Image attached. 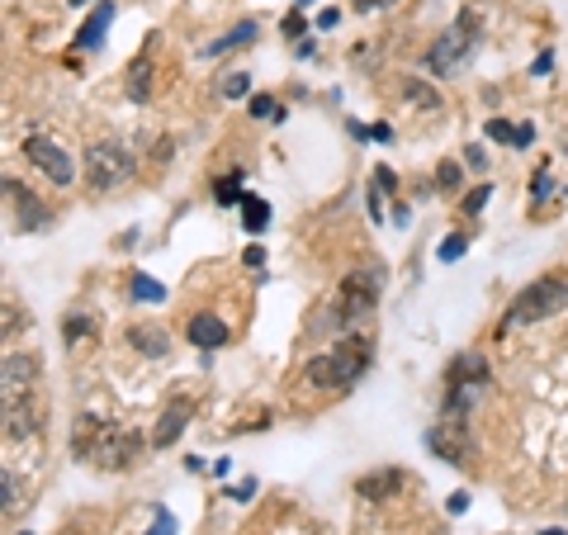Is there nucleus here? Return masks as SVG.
Here are the masks:
<instances>
[{
	"mask_svg": "<svg viewBox=\"0 0 568 535\" xmlns=\"http://www.w3.org/2000/svg\"><path fill=\"white\" fill-rule=\"evenodd\" d=\"M190 412H195V403L190 398H171L166 408H161L157 417V427H152V446L157 450H171L185 436V422H190Z\"/></svg>",
	"mask_w": 568,
	"mask_h": 535,
	"instance_id": "obj_12",
	"label": "nucleus"
},
{
	"mask_svg": "<svg viewBox=\"0 0 568 535\" xmlns=\"http://www.w3.org/2000/svg\"><path fill=\"white\" fill-rule=\"evenodd\" d=\"M5 204H10V223H15V232L53 228V209H48V204H43V199H38L24 180L5 176Z\"/></svg>",
	"mask_w": 568,
	"mask_h": 535,
	"instance_id": "obj_10",
	"label": "nucleus"
},
{
	"mask_svg": "<svg viewBox=\"0 0 568 535\" xmlns=\"http://www.w3.org/2000/svg\"><path fill=\"white\" fill-rule=\"evenodd\" d=\"M488 379H493L488 360H483L479 351H460V356L445 365V403H441V412L445 417H469V412H474V398L488 389Z\"/></svg>",
	"mask_w": 568,
	"mask_h": 535,
	"instance_id": "obj_6",
	"label": "nucleus"
},
{
	"mask_svg": "<svg viewBox=\"0 0 568 535\" xmlns=\"http://www.w3.org/2000/svg\"><path fill=\"white\" fill-rule=\"evenodd\" d=\"M147 535H176V517H171V507H152V531Z\"/></svg>",
	"mask_w": 568,
	"mask_h": 535,
	"instance_id": "obj_30",
	"label": "nucleus"
},
{
	"mask_svg": "<svg viewBox=\"0 0 568 535\" xmlns=\"http://www.w3.org/2000/svg\"><path fill=\"white\" fill-rule=\"evenodd\" d=\"M308 5H313V0H294V10H308Z\"/></svg>",
	"mask_w": 568,
	"mask_h": 535,
	"instance_id": "obj_45",
	"label": "nucleus"
},
{
	"mask_svg": "<svg viewBox=\"0 0 568 535\" xmlns=\"http://www.w3.org/2000/svg\"><path fill=\"white\" fill-rule=\"evenodd\" d=\"M152 48H157V34L147 38V48H142V53L133 57V67H128L124 90L133 105H147V100H152Z\"/></svg>",
	"mask_w": 568,
	"mask_h": 535,
	"instance_id": "obj_16",
	"label": "nucleus"
},
{
	"mask_svg": "<svg viewBox=\"0 0 568 535\" xmlns=\"http://www.w3.org/2000/svg\"><path fill=\"white\" fill-rule=\"evenodd\" d=\"M100 332V322L86 318V313H71L67 318V341H81V337H95Z\"/></svg>",
	"mask_w": 568,
	"mask_h": 535,
	"instance_id": "obj_29",
	"label": "nucleus"
},
{
	"mask_svg": "<svg viewBox=\"0 0 568 535\" xmlns=\"http://www.w3.org/2000/svg\"><path fill=\"white\" fill-rule=\"evenodd\" d=\"M531 143H535V128L521 124V128H516V147H531Z\"/></svg>",
	"mask_w": 568,
	"mask_h": 535,
	"instance_id": "obj_40",
	"label": "nucleus"
},
{
	"mask_svg": "<svg viewBox=\"0 0 568 535\" xmlns=\"http://www.w3.org/2000/svg\"><path fill=\"white\" fill-rule=\"evenodd\" d=\"M213 199H218V204H242V199H247V190H242V176H237V171H232V176H223L218 185H213Z\"/></svg>",
	"mask_w": 568,
	"mask_h": 535,
	"instance_id": "obj_23",
	"label": "nucleus"
},
{
	"mask_svg": "<svg viewBox=\"0 0 568 535\" xmlns=\"http://www.w3.org/2000/svg\"><path fill=\"white\" fill-rule=\"evenodd\" d=\"M251 95V76L247 72H228L223 76V100H247Z\"/></svg>",
	"mask_w": 568,
	"mask_h": 535,
	"instance_id": "obj_26",
	"label": "nucleus"
},
{
	"mask_svg": "<svg viewBox=\"0 0 568 535\" xmlns=\"http://www.w3.org/2000/svg\"><path fill=\"white\" fill-rule=\"evenodd\" d=\"M488 138H493V143H516V128L507 124V119H488Z\"/></svg>",
	"mask_w": 568,
	"mask_h": 535,
	"instance_id": "obj_33",
	"label": "nucleus"
},
{
	"mask_svg": "<svg viewBox=\"0 0 568 535\" xmlns=\"http://www.w3.org/2000/svg\"><path fill=\"white\" fill-rule=\"evenodd\" d=\"M540 535H568V531H540Z\"/></svg>",
	"mask_w": 568,
	"mask_h": 535,
	"instance_id": "obj_46",
	"label": "nucleus"
},
{
	"mask_svg": "<svg viewBox=\"0 0 568 535\" xmlns=\"http://www.w3.org/2000/svg\"><path fill=\"white\" fill-rule=\"evenodd\" d=\"M43 417H48V398L38 389L5 398V441H29V436H38V431H43Z\"/></svg>",
	"mask_w": 568,
	"mask_h": 535,
	"instance_id": "obj_11",
	"label": "nucleus"
},
{
	"mask_svg": "<svg viewBox=\"0 0 568 535\" xmlns=\"http://www.w3.org/2000/svg\"><path fill=\"white\" fill-rule=\"evenodd\" d=\"M124 341L133 346V351H138V356H147V360L171 356V337H166L161 327H128Z\"/></svg>",
	"mask_w": 568,
	"mask_h": 535,
	"instance_id": "obj_18",
	"label": "nucleus"
},
{
	"mask_svg": "<svg viewBox=\"0 0 568 535\" xmlns=\"http://www.w3.org/2000/svg\"><path fill=\"white\" fill-rule=\"evenodd\" d=\"M71 5H90V0H71Z\"/></svg>",
	"mask_w": 568,
	"mask_h": 535,
	"instance_id": "obj_48",
	"label": "nucleus"
},
{
	"mask_svg": "<svg viewBox=\"0 0 568 535\" xmlns=\"http://www.w3.org/2000/svg\"><path fill=\"white\" fill-rule=\"evenodd\" d=\"M426 450L431 455H441L445 464H455V469H464L469 464V455H474V431H469V417H436V427L426 431Z\"/></svg>",
	"mask_w": 568,
	"mask_h": 535,
	"instance_id": "obj_8",
	"label": "nucleus"
},
{
	"mask_svg": "<svg viewBox=\"0 0 568 535\" xmlns=\"http://www.w3.org/2000/svg\"><path fill=\"white\" fill-rule=\"evenodd\" d=\"M464 166H469V171H488V152H483L479 143H469L464 147Z\"/></svg>",
	"mask_w": 568,
	"mask_h": 535,
	"instance_id": "obj_34",
	"label": "nucleus"
},
{
	"mask_svg": "<svg viewBox=\"0 0 568 535\" xmlns=\"http://www.w3.org/2000/svg\"><path fill=\"white\" fill-rule=\"evenodd\" d=\"M280 29H284V34H289V38H303V34H308V24H303V10H294V15L284 19Z\"/></svg>",
	"mask_w": 568,
	"mask_h": 535,
	"instance_id": "obj_36",
	"label": "nucleus"
},
{
	"mask_svg": "<svg viewBox=\"0 0 568 535\" xmlns=\"http://www.w3.org/2000/svg\"><path fill=\"white\" fill-rule=\"evenodd\" d=\"M564 157H568V133H564Z\"/></svg>",
	"mask_w": 568,
	"mask_h": 535,
	"instance_id": "obj_47",
	"label": "nucleus"
},
{
	"mask_svg": "<svg viewBox=\"0 0 568 535\" xmlns=\"http://www.w3.org/2000/svg\"><path fill=\"white\" fill-rule=\"evenodd\" d=\"M568 308V275H540L531 285H521L512 294V304H507V318H502V332H512V327H531V322H545L554 313H564Z\"/></svg>",
	"mask_w": 568,
	"mask_h": 535,
	"instance_id": "obj_4",
	"label": "nucleus"
},
{
	"mask_svg": "<svg viewBox=\"0 0 568 535\" xmlns=\"http://www.w3.org/2000/svg\"><path fill=\"white\" fill-rule=\"evenodd\" d=\"M436 185H441V195L460 190V185H464V166H460V161H441V166H436Z\"/></svg>",
	"mask_w": 568,
	"mask_h": 535,
	"instance_id": "obj_24",
	"label": "nucleus"
},
{
	"mask_svg": "<svg viewBox=\"0 0 568 535\" xmlns=\"http://www.w3.org/2000/svg\"><path fill=\"white\" fill-rule=\"evenodd\" d=\"M464 251H469V237H464V232H455V237H445V242H441V251H436V256H441V266H455Z\"/></svg>",
	"mask_w": 568,
	"mask_h": 535,
	"instance_id": "obj_28",
	"label": "nucleus"
},
{
	"mask_svg": "<svg viewBox=\"0 0 568 535\" xmlns=\"http://www.w3.org/2000/svg\"><path fill=\"white\" fill-rule=\"evenodd\" d=\"M550 195H554V176H550V166H540L531 176V209H540Z\"/></svg>",
	"mask_w": 568,
	"mask_h": 535,
	"instance_id": "obj_25",
	"label": "nucleus"
},
{
	"mask_svg": "<svg viewBox=\"0 0 568 535\" xmlns=\"http://www.w3.org/2000/svg\"><path fill=\"white\" fill-rule=\"evenodd\" d=\"M403 488H408V474L393 469V464H384V469H370V474L355 479V498L384 502V498H393V493H403Z\"/></svg>",
	"mask_w": 568,
	"mask_h": 535,
	"instance_id": "obj_13",
	"label": "nucleus"
},
{
	"mask_svg": "<svg viewBox=\"0 0 568 535\" xmlns=\"http://www.w3.org/2000/svg\"><path fill=\"white\" fill-rule=\"evenodd\" d=\"M15 498H19V483H15V469H5V517L15 512Z\"/></svg>",
	"mask_w": 568,
	"mask_h": 535,
	"instance_id": "obj_35",
	"label": "nucleus"
},
{
	"mask_svg": "<svg viewBox=\"0 0 568 535\" xmlns=\"http://www.w3.org/2000/svg\"><path fill=\"white\" fill-rule=\"evenodd\" d=\"M370 138H374V143H393V128L379 124V128H370Z\"/></svg>",
	"mask_w": 568,
	"mask_h": 535,
	"instance_id": "obj_41",
	"label": "nucleus"
},
{
	"mask_svg": "<svg viewBox=\"0 0 568 535\" xmlns=\"http://www.w3.org/2000/svg\"><path fill=\"white\" fill-rule=\"evenodd\" d=\"M147 446V436L138 427H124V422H109L100 412H81L76 422H71V455L81 464H95V469H109V474H119L128 464L142 455Z\"/></svg>",
	"mask_w": 568,
	"mask_h": 535,
	"instance_id": "obj_1",
	"label": "nucleus"
},
{
	"mask_svg": "<svg viewBox=\"0 0 568 535\" xmlns=\"http://www.w3.org/2000/svg\"><path fill=\"white\" fill-rule=\"evenodd\" d=\"M81 161H86L90 190H100V195H109V190H119V185H128V180L138 176V152L128 143H114V138L90 143L81 152Z\"/></svg>",
	"mask_w": 568,
	"mask_h": 535,
	"instance_id": "obj_7",
	"label": "nucleus"
},
{
	"mask_svg": "<svg viewBox=\"0 0 568 535\" xmlns=\"http://www.w3.org/2000/svg\"><path fill=\"white\" fill-rule=\"evenodd\" d=\"M242 223H247L251 237H261V232L270 228V204L261 195H247L242 199Z\"/></svg>",
	"mask_w": 568,
	"mask_h": 535,
	"instance_id": "obj_22",
	"label": "nucleus"
},
{
	"mask_svg": "<svg viewBox=\"0 0 568 535\" xmlns=\"http://www.w3.org/2000/svg\"><path fill=\"white\" fill-rule=\"evenodd\" d=\"M228 498H232V502H251V498H256V479L232 483V488H228Z\"/></svg>",
	"mask_w": 568,
	"mask_h": 535,
	"instance_id": "obj_37",
	"label": "nucleus"
},
{
	"mask_svg": "<svg viewBox=\"0 0 568 535\" xmlns=\"http://www.w3.org/2000/svg\"><path fill=\"white\" fill-rule=\"evenodd\" d=\"M403 100H408V105H417V109H426V114H441V109H445L441 90L426 86L422 76H408V81H403Z\"/></svg>",
	"mask_w": 568,
	"mask_h": 535,
	"instance_id": "obj_20",
	"label": "nucleus"
},
{
	"mask_svg": "<svg viewBox=\"0 0 568 535\" xmlns=\"http://www.w3.org/2000/svg\"><path fill=\"white\" fill-rule=\"evenodd\" d=\"M128 294H133V304H161V299H166V285H161V280H152V275H142V270H133Z\"/></svg>",
	"mask_w": 568,
	"mask_h": 535,
	"instance_id": "obj_21",
	"label": "nucleus"
},
{
	"mask_svg": "<svg viewBox=\"0 0 568 535\" xmlns=\"http://www.w3.org/2000/svg\"><path fill=\"white\" fill-rule=\"evenodd\" d=\"M355 10H360V15H365V10H379V5H389V0H351Z\"/></svg>",
	"mask_w": 568,
	"mask_h": 535,
	"instance_id": "obj_44",
	"label": "nucleus"
},
{
	"mask_svg": "<svg viewBox=\"0 0 568 535\" xmlns=\"http://www.w3.org/2000/svg\"><path fill=\"white\" fill-rule=\"evenodd\" d=\"M109 24H114V0H100V5H95V15H90L86 24H81V34H76V48H81V53H95V48H105Z\"/></svg>",
	"mask_w": 568,
	"mask_h": 535,
	"instance_id": "obj_17",
	"label": "nucleus"
},
{
	"mask_svg": "<svg viewBox=\"0 0 568 535\" xmlns=\"http://www.w3.org/2000/svg\"><path fill=\"white\" fill-rule=\"evenodd\" d=\"M374 185H379V195L398 199V176H393V166H374Z\"/></svg>",
	"mask_w": 568,
	"mask_h": 535,
	"instance_id": "obj_32",
	"label": "nucleus"
},
{
	"mask_svg": "<svg viewBox=\"0 0 568 535\" xmlns=\"http://www.w3.org/2000/svg\"><path fill=\"white\" fill-rule=\"evenodd\" d=\"M384 280H389L384 261H360V266H355L351 275L341 280L332 308L322 313V327H327V332H355V327H360V322H365L374 308H379Z\"/></svg>",
	"mask_w": 568,
	"mask_h": 535,
	"instance_id": "obj_3",
	"label": "nucleus"
},
{
	"mask_svg": "<svg viewBox=\"0 0 568 535\" xmlns=\"http://www.w3.org/2000/svg\"><path fill=\"white\" fill-rule=\"evenodd\" d=\"M445 507H450V517H460V512H464V507H469V493H455V498H450V502H445Z\"/></svg>",
	"mask_w": 568,
	"mask_h": 535,
	"instance_id": "obj_39",
	"label": "nucleus"
},
{
	"mask_svg": "<svg viewBox=\"0 0 568 535\" xmlns=\"http://www.w3.org/2000/svg\"><path fill=\"white\" fill-rule=\"evenodd\" d=\"M247 109H251V119H284V109L275 105V95H251Z\"/></svg>",
	"mask_w": 568,
	"mask_h": 535,
	"instance_id": "obj_27",
	"label": "nucleus"
},
{
	"mask_svg": "<svg viewBox=\"0 0 568 535\" xmlns=\"http://www.w3.org/2000/svg\"><path fill=\"white\" fill-rule=\"evenodd\" d=\"M564 512H568V498H564Z\"/></svg>",
	"mask_w": 568,
	"mask_h": 535,
	"instance_id": "obj_49",
	"label": "nucleus"
},
{
	"mask_svg": "<svg viewBox=\"0 0 568 535\" xmlns=\"http://www.w3.org/2000/svg\"><path fill=\"white\" fill-rule=\"evenodd\" d=\"M479 29H483V19L474 15V10H460L455 24H450V29H445L431 48H426V57H422L426 72H431V76H455V72H460L464 62L474 57V48H479Z\"/></svg>",
	"mask_w": 568,
	"mask_h": 535,
	"instance_id": "obj_5",
	"label": "nucleus"
},
{
	"mask_svg": "<svg viewBox=\"0 0 568 535\" xmlns=\"http://www.w3.org/2000/svg\"><path fill=\"white\" fill-rule=\"evenodd\" d=\"M256 34H261V24H256V19H242V24H232L223 38L204 43V57H223V53H232V48H247V43H256Z\"/></svg>",
	"mask_w": 568,
	"mask_h": 535,
	"instance_id": "obj_19",
	"label": "nucleus"
},
{
	"mask_svg": "<svg viewBox=\"0 0 568 535\" xmlns=\"http://www.w3.org/2000/svg\"><path fill=\"white\" fill-rule=\"evenodd\" d=\"M545 72H554V53H540L531 62V76H545Z\"/></svg>",
	"mask_w": 568,
	"mask_h": 535,
	"instance_id": "obj_38",
	"label": "nucleus"
},
{
	"mask_svg": "<svg viewBox=\"0 0 568 535\" xmlns=\"http://www.w3.org/2000/svg\"><path fill=\"white\" fill-rule=\"evenodd\" d=\"M24 157L34 161V166H38V171H43L48 180H53L57 190H67L71 180H76L71 152L57 143V138H48V133H29V138H24Z\"/></svg>",
	"mask_w": 568,
	"mask_h": 535,
	"instance_id": "obj_9",
	"label": "nucleus"
},
{
	"mask_svg": "<svg viewBox=\"0 0 568 535\" xmlns=\"http://www.w3.org/2000/svg\"><path fill=\"white\" fill-rule=\"evenodd\" d=\"M171 157H176V143H166V138H161V143H157V161H171Z\"/></svg>",
	"mask_w": 568,
	"mask_h": 535,
	"instance_id": "obj_43",
	"label": "nucleus"
},
{
	"mask_svg": "<svg viewBox=\"0 0 568 535\" xmlns=\"http://www.w3.org/2000/svg\"><path fill=\"white\" fill-rule=\"evenodd\" d=\"M247 266H251V270H261V266H266V251L251 247V251H247Z\"/></svg>",
	"mask_w": 568,
	"mask_h": 535,
	"instance_id": "obj_42",
	"label": "nucleus"
},
{
	"mask_svg": "<svg viewBox=\"0 0 568 535\" xmlns=\"http://www.w3.org/2000/svg\"><path fill=\"white\" fill-rule=\"evenodd\" d=\"M19 535H29V531H19Z\"/></svg>",
	"mask_w": 568,
	"mask_h": 535,
	"instance_id": "obj_50",
	"label": "nucleus"
},
{
	"mask_svg": "<svg viewBox=\"0 0 568 535\" xmlns=\"http://www.w3.org/2000/svg\"><path fill=\"white\" fill-rule=\"evenodd\" d=\"M370 360H374V341L365 332H341L322 356H313L303 365V384L322 393H351L365 379Z\"/></svg>",
	"mask_w": 568,
	"mask_h": 535,
	"instance_id": "obj_2",
	"label": "nucleus"
},
{
	"mask_svg": "<svg viewBox=\"0 0 568 535\" xmlns=\"http://www.w3.org/2000/svg\"><path fill=\"white\" fill-rule=\"evenodd\" d=\"M0 375H5V398H15V393H29V389H38V360L34 356H24V351H10L5 356V365H0Z\"/></svg>",
	"mask_w": 568,
	"mask_h": 535,
	"instance_id": "obj_15",
	"label": "nucleus"
},
{
	"mask_svg": "<svg viewBox=\"0 0 568 535\" xmlns=\"http://www.w3.org/2000/svg\"><path fill=\"white\" fill-rule=\"evenodd\" d=\"M488 195H493V185H474V195H464V214L479 218L483 204H488Z\"/></svg>",
	"mask_w": 568,
	"mask_h": 535,
	"instance_id": "obj_31",
	"label": "nucleus"
},
{
	"mask_svg": "<svg viewBox=\"0 0 568 535\" xmlns=\"http://www.w3.org/2000/svg\"><path fill=\"white\" fill-rule=\"evenodd\" d=\"M185 341L199 346V351H223V346L232 341V332L218 313H195V318L185 322Z\"/></svg>",
	"mask_w": 568,
	"mask_h": 535,
	"instance_id": "obj_14",
	"label": "nucleus"
}]
</instances>
